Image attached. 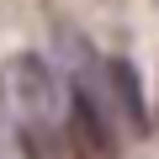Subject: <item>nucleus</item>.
Wrapping results in <instances>:
<instances>
[{"label": "nucleus", "instance_id": "obj_1", "mask_svg": "<svg viewBox=\"0 0 159 159\" xmlns=\"http://www.w3.org/2000/svg\"><path fill=\"white\" fill-rule=\"evenodd\" d=\"M0 101H6L11 122L16 127H37V122H58V85L43 58H11L6 69H0Z\"/></svg>", "mask_w": 159, "mask_h": 159}, {"label": "nucleus", "instance_id": "obj_2", "mask_svg": "<svg viewBox=\"0 0 159 159\" xmlns=\"http://www.w3.org/2000/svg\"><path fill=\"white\" fill-rule=\"evenodd\" d=\"M64 138H69V154L74 159H117V127L106 122V111L85 90H74V101H69Z\"/></svg>", "mask_w": 159, "mask_h": 159}, {"label": "nucleus", "instance_id": "obj_3", "mask_svg": "<svg viewBox=\"0 0 159 159\" xmlns=\"http://www.w3.org/2000/svg\"><path fill=\"white\" fill-rule=\"evenodd\" d=\"M16 133H21V154L27 159H74L58 122H37V127H16Z\"/></svg>", "mask_w": 159, "mask_h": 159}]
</instances>
